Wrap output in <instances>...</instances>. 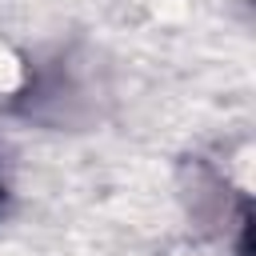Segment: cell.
I'll use <instances>...</instances> for the list:
<instances>
[{
    "mask_svg": "<svg viewBox=\"0 0 256 256\" xmlns=\"http://www.w3.org/2000/svg\"><path fill=\"white\" fill-rule=\"evenodd\" d=\"M0 204H4V180H0Z\"/></svg>",
    "mask_w": 256,
    "mask_h": 256,
    "instance_id": "6da1fadb",
    "label": "cell"
}]
</instances>
